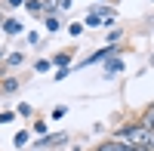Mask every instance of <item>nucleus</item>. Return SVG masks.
Returning a JSON list of instances; mask_svg holds the SVG:
<instances>
[{"label": "nucleus", "mask_w": 154, "mask_h": 151, "mask_svg": "<svg viewBox=\"0 0 154 151\" xmlns=\"http://www.w3.org/2000/svg\"><path fill=\"white\" fill-rule=\"evenodd\" d=\"M148 136H151V130L139 120V123H126V127H120L111 139H117V142H123V145H145V148H148Z\"/></svg>", "instance_id": "nucleus-1"}, {"label": "nucleus", "mask_w": 154, "mask_h": 151, "mask_svg": "<svg viewBox=\"0 0 154 151\" xmlns=\"http://www.w3.org/2000/svg\"><path fill=\"white\" fill-rule=\"evenodd\" d=\"M68 136L65 133H53V136H43V139H37V148H56V145H65Z\"/></svg>", "instance_id": "nucleus-2"}, {"label": "nucleus", "mask_w": 154, "mask_h": 151, "mask_svg": "<svg viewBox=\"0 0 154 151\" xmlns=\"http://www.w3.org/2000/svg\"><path fill=\"white\" fill-rule=\"evenodd\" d=\"M83 25H86V28H99V25H105V16H102V12H99V6L86 12V19H83Z\"/></svg>", "instance_id": "nucleus-3"}, {"label": "nucleus", "mask_w": 154, "mask_h": 151, "mask_svg": "<svg viewBox=\"0 0 154 151\" xmlns=\"http://www.w3.org/2000/svg\"><path fill=\"white\" fill-rule=\"evenodd\" d=\"M123 71V59L120 56H111V59H105V74L111 77V74H120Z\"/></svg>", "instance_id": "nucleus-4"}, {"label": "nucleus", "mask_w": 154, "mask_h": 151, "mask_svg": "<svg viewBox=\"0 0 154 151\" xmlns=\"http://www.w3.org/2000/svg\"><path fill=\"white\" fill-rule=\"evenodd\" d=\"M93 151H130V145H123V142H117V139H108V142L96 145Z\"/></svg>", "instance_id": "nucleus-5"}, {"label": "nucleus", "mask_w": 154, "mask_h": 151, "mask_svg": "<svg viewBox=\"0 0 154 151\" xmlns=\"http://www.w3.org/2000/svg\"><path fill=\"white\" fill-rule=\"evenodd\" d=\"M22 31H25V25H22L19 19H6V22H3V34L16 37V34H22Z\"/></svg>", "instance_id": "nucleus-6"}, {"label": "nucleus", "mask_w": 154, "mask_h": 151, "mask_svg": "<svg viewBox=\"0 0 154 151\" xmlns=\"http://www.w3.org/2000/svg\"><path fill=\"white\" fill-rule=\"evenodd\" d=\"M53 65H56V68H71V49L56 53V56H53Z\"/></svg>", "instance_id": "nucleus-7"}, {"label": "nucleus", "mask_w": 154, "mask_h": 151, "mask_svg": "<svg viewBox=\"0 0 154 151\" xmlns=\"http://www.w3.org/2000/svg\"><path fill=\"white\" fill-rule=\"evenodd\" d=\"M139 120H142L148 130H154V102H151V105H148V108L142 111V117H139Z\"/></svg>", "instance_id": "nucleus-8"}, {"label": "nucleus", "mask_w": 154, "mask_h": 151, "mask_svg": "<svg viewBox=\"0 0 154 151\" xmlns=\"http://www.w3.org/2000/svg\"><path fill=\"white\" fill-rule=\"evenodd\" d=\"M59 12H62V6L56 3V0H46L43 3V16H59Z\"/></svg>", "instance_id": "nucleus-9"}, {"label": "nucleus", "mask_w": 154, "mask_h": 151, "mask_svg": "<svg viewBox=\"0 0 154 151\" xmlns=\"http://www.w3.org/2000/svg\"><path fill=\"white\" fill-rule=\"evenodd\" d=\"M25 9L34 12V16H40V12H43V3H40V0H25Z\"/></svg>", "instance_id": "nucleus-10"}, {"label": "nucleus", "mask_w": 154, "mask_h": 151, "mask_svg": "<svg viewBox=\"0 0 154 151\" xmlns=\"http://www.w3.org/2000/svg\"><path fill=\"white\" fill-rule=\"evenodd\" d=\"M0 90H3V93H16V90H19V80H16V77H6L3 83H0Z\"/></svg>", "instance_id": "nucleus-11"}, {"label": "nucleus", "mask_w": 154, "mask_h": 151, "mask_svg": "<svg viewBox=\"0 0 154 151\" xmlns=\"http://www.w3.org/2000/svg\"><path fill=\"white\" fill-rule=\"evenodd\" d=\"M46 130H49V127H46V120H34V123H31V133H37L40 139L46 136Z\"/></svg>", "instance_id": "nucleus-12"}, {"label": "nucleus", "mask_w": 154, "mask_h": 151, "mask_svg": "<svg viewBox=\"0 0 154 151\" xmlns=\"http://www.w3.org/2000/svg\"><path fill=\"white\" fill-rule=\"evenodd\" d=\"M43 25H46V31H59L62 25H59V16H43Z\"/></svg>", "instance_id": "nucleus-13"}, {"label": "nucleus", "mask_w": 154, "mask_h": 151, "mask_svg": "<svg viewBox=\"0 0 154 151\" xmlns=\"http://www.w3.org/2000/svg\"><path fill=\"white\" fill-rule=\"evenodd\" d=\"M83 28H86L83 22H71V25H68V34H71V37H80V34H83Z\"/></svg>", "instance_id": "nucleus-14"}, {"label": "nucleus", "mask_w": 154, "mask_h": 151, "mask_svg": "<svg viewBox=\"0 0 154 151\" xmlns=\"http://www.w3.org/2000/svg\"><path fill=\"white\" fill-rule=\"evenodd\" d=\"M12 145H16V148L28 145V130H19V133H16V139H12Z\"/></svg>", "instance_id": "nucleus-15"}, {"label": "nucleus", "mask_w": 154, "mask_h": 151, "mask_svg": "<svg viewBox=\"0 0 154 151\" xmlns=\"http://www.w3.org/2000/svg\"><path fill=\"white\" fill-rule=\"evenodd\" d=\"M22 62H25V56H22V53H9V56H6V65H12V68L22 65Z\"/></svg>", "instance_id": "nucleus-16"}, {"label": "nucleus", "mask_w": 154, "mask_h": 151, "mask_svg": "<svg viewBox=\"0 0 154 151\" xmlns=\"http://www.w3.org/2000/svg\"><path fill=\"white\" fill-rule=\"evenodd\" d=\"M34 68H37V71H49V68H53V59H37Z\"/></svg>", "instance_id": "nucleus-17"}, {"label": "nucleus", "mask_w": 154, "mask_h": 151, "mask_svg": "<svg viewBox=\"0 0 154 151\" xmlns=\"http://www.w3.org/2000/svg\"><path fill=\"white\" fill-rule=\"evenodd\" d=\"M120 37H123V31H120V28H111V31H108V43H117Z\"/></svg>", "instance_id": "nucleus-18"}, {"label": "nucleus", "mask_w": 154, "mask_h": 151, "mask_svg": "<svg viewBox=\"0 0 154 151\" xmlns=\"http://www.w3.org/2000/svg\"><path fill=\"white\" fill-rule=\"evenodd\" d=\"M12 120H16L12 111H0V123H12Z\"/></svg>", "instance_id": "nucleus-19"}, {"label": "nucleus", "mask_w": 154, "mask_h": 151, "mask_svg": "<svg viewBox=\"0 0 154 151\" xmlns=\"http://www.w3.org/2000/svg\"><path fill=\"white\" fill-rule=\"evenodd\" d=\"M3 6L6 9H19V6H25V0H3Z\"/></svg>", "instance_id": "nucleus-20"}, {"label": "nucleus", "mask_w": 154, "mask_h": 151, "mask_svg": "<svg viewBox=\"0 0 154 151\" xmlns=\"http://www.w3.org/2000/svg\"><path fill=\"white\" fill-rule=\"evenodd\" d=\"M68 71H71V68H56V74H53V80H65V77H68Z\"/></svg>", "instance_id": "nucleus-21"}, {"label": "nucleus", "mask_w": 154, "mask_h": 151, "mask_svg": "<svg viewBox=\"0 0 154 151\" xmlns=\"http://www.w3.org/2000/svg\"><path fill=\"white\" fill-rule=\"evenodd\" d=\"M62 117H65V105H56L53 108V120H62Z\"/></svg>", "instance_id": "nucleus-22"}, {"label": "nucleus", "mask_w": 154, "mask_h": 151, "mask_svg": "<svg viewBox=\"0 0 154 151\" xmlns=\"http://www.w3.org/2000/svg\"><path fill=\"white\" fill-rule=\"evenodd\" d=\"M31 111H34L31 105H19V114H22V117H31Z\"/></svg>", "instance_id": "nucleus-23"}, {"label": "nucleus", "mask_w": 154, "mask_h": 151, "mask_svg": "<svg viewBox=\"0 0 154 151\" xmlns=\"http://www.w3.org/2000/svg\"><path fill=\"white\" fill-rule=\"evenodd\" d=\"M56 3L62 6V12H65V9H71V3H74V0H56Z\"/></svg>", "instance_id": "nucleus-24"}, {"label": "nucleus", "mask_w": 154, "mask_h": 151, "mask_svg": "<svg viewBox=\"0 0 154 151\" xmlns=\"http://www.w3.org/2000/svg\"><path fill=\"white\" fill-rule=\"evenodd\" d=\"M148 151H154V130H151V136H148Z\"/></svg>", "instance_id": "nucleus-25"}, {"label": "nucleus", "mask_w": 154, "mask_h": 151, "mask_svg": "<svg viewBox=\"0 0 154 151\" xmlns=\"http://www.w3.org/2000/svg\"><path fill=\"white\" fill-rule=\"evenodd\" d=\"M130 151H148L145 145H130Z\"/></svg>", "instance_id": "nucleus-26"}, {"label": "nucleus", "mask_w": 154, "mask_h": 151, "mask_svg": "<svg viewBox=\"0 0 154 151\" xmlns=\"http://www.w3.org/2000/svg\"><path fill=\"white\" fill-rule=\"evenodd\" d=\"M3 22H6V19H3V16H0V31H3Z\"/></svg>", "instance_id": "nucleus-27"}, {"label": "nucleus", "mask_w": 154, "mask_h": 151, "mask_svg": "<svg viewBox=\"0 0 154 151\" xmlns=\"http://www.w3.org/2000/svg\"><path fill=\"white\" fill-rule=\"evenodd\" d=\"M0 59H6V49H0Z\"/></svg>", "instance_id": "nucleus-28"}, {"label": "nucleus", "mask_w": 154, "mask_h": 151, "mask_svg": "<svg viewBox=\"0 0 154 151\" xmlns=\"http://www.w3.org/2000/svg\"><path fill=\"white\" fill-rule=\"evenodd\" d=\"M99 3H105V0H99Z\"/></svg>", "instance_id": "nucleus-29"}, {"label": "nucleus", "mask_w": 154, "mask_h": 151, "mask_svg": "<svg viewBox=\"0 0 154 151\" xmlns=\"http://www.w3.org/2000/svg\"><path fill=\"white\" fill-rule=\"evenodd\" d=\"M151 65H154V59H151Z\"/></svg>", "instance_id": "nucleus-30"}]
</instances>
